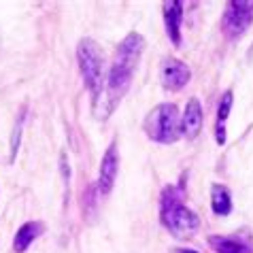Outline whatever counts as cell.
<instances>
[{
    "label": "cell",
    "mask_w": 253,
    "mask_h": 253,
    "mask_svg": "<svg viewBox=\"0 0 253 253\" xmlns=\"http://www.w3.org/2000/svg\"><path fill=\"white\" fill-rule=\"evenodd\" d=\"M202 130V107L198 98H189L187 107L183 111V119H181V134L187 140H194Z\"/></svg>",
    "instance_id": "9"
},
{
    "label": "cell",
    "mask_w": 253,
    "mask_h": 253,
    "mask_svg": "<svg viewBox=\"0 0 253 253\" xmlns=\"http://www.w3.org/2000/svg\"><path fill=\"white\" fill-rule=\"evenodd\" d=\"M232 102H234V94H232V89H228V92H223L219 104H217V119H215L217 145H226V140H228L226 126H228V117H230V111H232Z\"/></svg>",
    "instance_id": "11"
},
{
    "label": "cell",
    "mask_w": 253,
    "mask_h": 253,
    "mask_svg": "<svg viewBox=\"0 0 253 253\" xmlns=\"http://www.w3.org/2000/svg\"><path fill=\"white\" fill-rule=\"evenodd\" d=\"M166 34L174 47H181V24H183V2L181 0H166L162 2Z\"/></svg>",
    "instance_id": "8"
},
{
    "label": "cell",
    "mask_w": 253,
    "mask_h": 253,
    "mask_svg": "<svg viewBox=\"0 0 253 253\" xmlns=\"http://www.w3.org/2000/svg\"><path fill=\"white\" fill-rule=\"evenodd\" d=\"M117 170H119V153H117V145L111 143L102 156L100 174H98V183H96V189L100 196L111 194V189L115 185V179H117Z\"/></svg>",
    "instance_id": "7"
},
{
    "label": "cell",
    "mask_w": 253,
    "mask_h": 253,
    "mask_svg": "<svg viewBox=\"0 0 253 253\" xmlns=\"http://www.w3.org/2000/svg\"><path fill=\"white\" fill-rule=\"evenodd\" d=\"M249 55H253V45H251V49H249Z\"/></svg>",
    "instance_id": "16"
},
{
    "label": "cell",
    "mask_w": 253,
    "mask_h": 253,
    "mask_svg": "<svg viewBox=\"0 0 253 253\" xmlns=\"http://www.w3.org/2000/svg\"><path fill=\"white\" fill-rule=\"evenodd\" d=\"M145 51V39L138 32H130L117 47L115 62L111 64V70L107 75V89H104L102 98L94 104V113L100 104L107 107V115L115 109V104L128 94V89L134 79V70L140 62V55Z\"/></svg>",
    "instance_id": "1"
},
{
    "label": "cell",
    "mask_w": 253,
    "mask_h": 253,
    "mask_svg": "<svg viewBox=\"0 0 253 253\" xmlns=\"http://www.w3.org/2000/svg\"><path fill=\"white\" fill-rule=\"evenodd\" d=\"M211 209L219 217H226L232 213V196L226 185H221V183L211 185Z\"/></svg>",
    "instance_id": "13"
},
{
    "label": "cell",
    "mask_w": 253,
    "mask_h": 253,
    "mask_svg": "<svg viewBox=\"0 0 253 253\" xmlns=\"http://www.w3.org/2000/svg\"><path fill=\"white\" fill-rule=\"evenodd\" d=\"M253 22V0H230L221 17V32L236 39L249 30Z\"/></svg>",
    "instance_id": "5"
},
{
    "label": "cell",
    "mask_w": 253,
    "mask_h": 253,
    "mask_svg": "<svg viewBox=\"0 0 253 253\" xmlns=\"http://www.w3.org/2000/svg\"><path fill=\"white\" fill-rule=\"evenodd\" d=\"M145 132L156 143H162V145L177 143L181 136V117H179L177 104L164 102L153 109L145 119Z\"/></svg>",
    "instance_id": "4"
},
{
    "label": "cell",
    "mask_w": 253,
    "mask_h": 253,
    "mask_svg": "<svg viewBox=\"0 0 253 253\" xmlns=\"http://www.w3.org/2000/svg\"><path fill=\"white\" fill-rule=\"evenodd\" d=\"M209 245L215 253H253V243L247 241V238H241L238 234L234 236L213 234L209 236Z\"/></svg>",
    "instance_id": "10"
},
{
    "label": "cell",
    "mask_w": 253,
    "mask_h": 253,
    "mask_svg": "<svg viewBox=\"0 0 253 253\" xmlns=\"http://www.w3.org/2000/svg\"><path fill=\"white\" fill-rule=\"evenodd\" d=\"M43 230H45V226L41 221H26L24 226L17 230L15 238H13V249L17 253H24L41 234H43Z\"/></svg>",
    "instance_id": "12"
},
{
    "label": "cell",
    "mask_w": 253,
    "mask_h": 253,
    "mask_svg": "<svg viewBox=\"0 0 253 253\" xmlns=\"http://www.w3.org/2000/svg\"><path fill=\"white\" fill-rule=\"evenodd\" d=\"M24 113L22 111L15 122V128H13V134H11V162H15L17 158V149H19V143H22V130H24Z\"/></svg>",
    "instance_id": "14"
},
{
    "label": "cell",
    "mask_w": 253,
    "mask_h": 253,
    "mask_svg": "<svg viewBox=\"0 0 253 253\" xmlns=\"http://www.w3.org/2000/svg\"><path fill=\"white\" fill-rule=\"evenodd\" d=\"M160 219L164 228L177 238L194 236L200 228L198 215L183 202V189L177 185H164L160 196Z\"/></svg>",
    "instance_id": "2"
},
{
    "label": "cell",
    "mask_w": 253,
    "mask_h": 253,
    "mask_svg": "<svg viewBox=\"0 0 253 253\" xmlns=\"http://www.w3.org/2000/svg\"><path fill=\"white\" fill-rule=\"evenodd\" d=\"M172 253H198L196 249H187V247H181V249H174Z\"/></svg>",
    "instance_id": "15"
},
{
    "label": "cell",
    "mask_w": 253,
    "mask_h": 253,
    "mask_svg": "<svg viewBox=\"0 0 253 253\" xmlns=\"http://www.w3.org/2000/svg\"><path fill=\"white\" fill-rule=\"evenodd\" d=\"M77 62H79L81 77L92 94V102L96 104L102 98L104 85V51L94 39H81L77 45Z\"/></svg>",
    "instance_id": "3"
},
{
    "label": "cell",
    "mask_w": 253,
    "mask_h": 253,
    "mask_svg": "<svg viewBox=\"0 0 253 253\" xmlns=\"http://www.w3.org/2000/svg\"><path fill=\"white\" fill-rule=\"evenodd\" d=\"M160 79H162V85L170 92H179L183 89L189 79H192V70H189L187 64H183L181 60L177 58H166L162 62V68H160Z\"/></svg>",
    "instance_id": "6"
}]
</instances>
